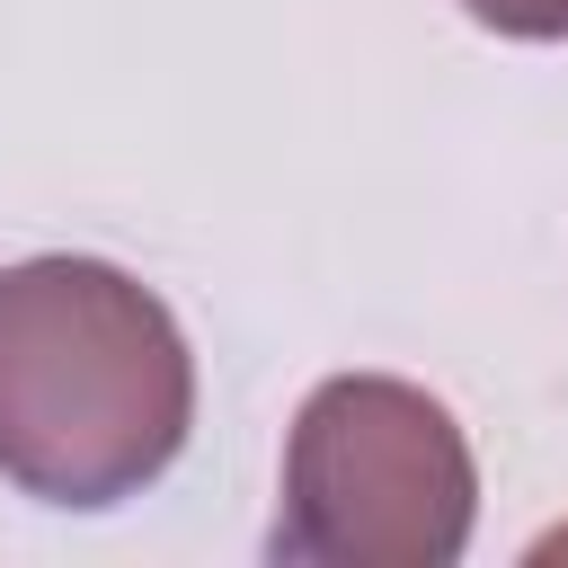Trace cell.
<instances>
[{
  "mask_svg": "<svg viewBox=\"0 0 568 568\" xmlns=\"http://www.w3.org/2000/svg\"><path fill=\"white\" fill-rule=\"evenodd\" d=\"M195 426V355L151 284L106 257L0 266V479L36 506L142 497Z\"/></svg>",
  "mask_w": 568,
  "mask_h": 568,
  "instance_id": "cell-1",
  "label": "cell"
},
{
  "mask_svg": "<svg viewBox=\"0 0 568 568\" xmlns=\"http://www.w3.org/2000/svg\"><path fill=\"white\" fill-rule=\"evenodd\" d=\"M470 515L479 462L453 408L390 373H328L293 408L266 550L293 568H453Z\"/></svg>",
  "mask_w": 568,
  "mask_h": 568,
  "instance_id": "cell-2",
  "label": "cell"
},
{
  "mask_svg": "<svg viewBox=\"0 0 568 568\" xmlns=\"http://www.w3.org/2000/svg\"><path fill=\"white\" fill-rule=\"evenodd\" d=\"M488 36H515V44H568V0H462Z\"/></svg>",
  "mask_w": 568,
  "mask_h": 568,
  "instance_id": "cell-3",
  "label": "cell"
}]
</instances>
